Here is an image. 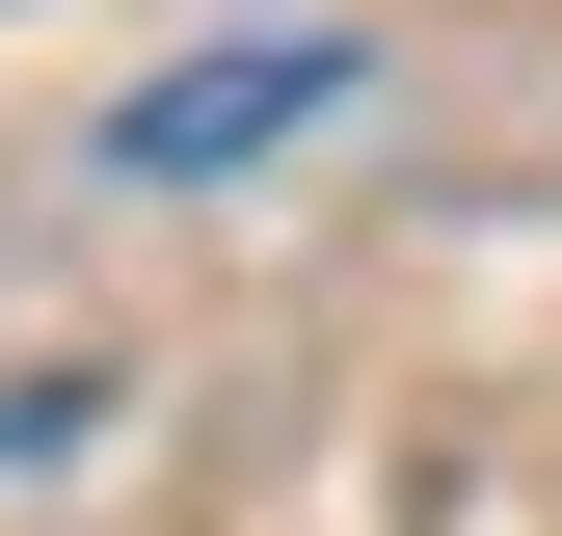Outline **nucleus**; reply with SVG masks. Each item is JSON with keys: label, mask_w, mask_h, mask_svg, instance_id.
Instances as JSON below:
<instances>
[{"label": "nucleus", "mask_w": 562, "mask_h": 536, "mask_svg": "<svg viewBox=\"0 0 562 536\" xmlns=\"http://www.w3.org/2000/svg\"><path fill=\"white\" fill-rule=\"evenodd\" d=\"M348 108V27H215V54H161V81L108 108V161L134 188H215V161H268V134H322Z\"/></svg>", "instance_id": "f257e3e1"}, {"label": "nucleus", "mask_w": 562, "mask_h": 536, "mask_svg": "<svg viewBox=\"0 0 562 536\" xmlns=\"http://www.w3.org/2000/svg\"><path fill=\"white\" fill-rule=\"evenodd\" d=\"M0 456H81V376H0Z\"/></svg>", "instance_id": "f03ea898"}]
</instances>
